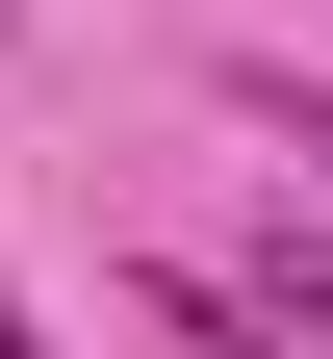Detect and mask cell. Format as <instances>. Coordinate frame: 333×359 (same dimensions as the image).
Returning <instances> with one entry per match:
<instances>
[{"mask_svg": "<svg viewBox=\"0 0 333 359\" xmlns=\"http://www.w3.org/2000/svg\"><path fill=\"white\" fill-rule=\"evenodd\" d=\"M0 359H26V308H0Z\"/></svg>", "mask_w": 333, "mask_h": 359, "instance_id": "7a4b0ae2", "label": "cell"}, {"mask_svg": "<svg viewBox=\"0 0 333 359\" xmlns=\"http://www.w3.org/2000/svg\"><path fill=\"white\" fill-rule=\"evenodd\" d=\"M257 128H282V180L333 205V103H308V77H257Z\"/></svg>", "mask_w": 333, "mask_h": 359, "instance_id": "6da1fadb", "label": "cell"}]
</instances>
